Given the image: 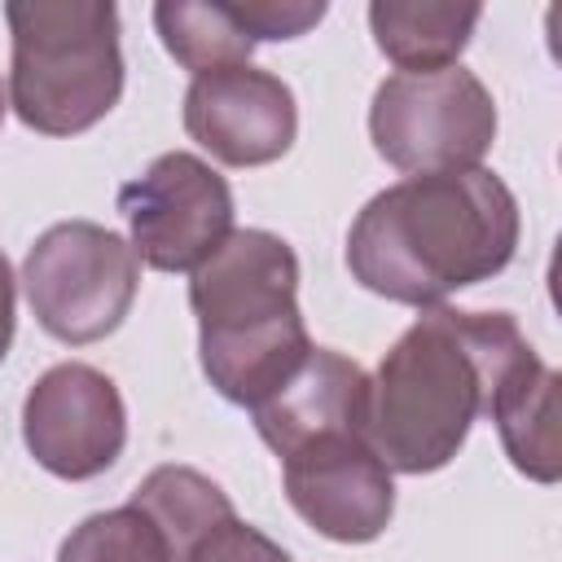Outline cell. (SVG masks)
Returning <instances> with one entry per match:
<instances>
[{
	"label": "cell",
	"instance_id": "1",
	"mask_svg": "<svg viewBox=\"0 0 562 562\" xmlns=\"http://www.w3.org/2000/svg\"><path fill=\"white\" fill-rule=\"evenodd\" d=\"M518 233V198L496 171L404 176L351 220L347 268L391 303L439 307L452 290L496 277L514 259Z\"/></svg>",
	"mask_w": 562,
	"mask_h": 562
},
{
	"label": "cell",
	"instance_id": "2",
	"mask_svg": "<svg viewBox=\"0 0 562 562\" xmlns=\"http://www.w3.org/2000/svg\"><path fill=\"white\" fill-rule=\"evenodd\" d=\"M527 351L509 312L422 307L369 378V443L386 470H443Z\"/></svg>",
	"mask_w": 562,
	"mask_h": 562
},
{
	"label": "cell",
	"instance_id": "3",
	"mask_svg": "<svg viewBox=\"0 0 562 562\" xmlns=\"http://www.w3.org/2000/svg\"><path fill=\"white\" fill-rule=\"evenodd\" d=\"M189 307L211 386L255 408L312 351L299 312V259L268 228H233L224 246L193 268Z\"/></svg>",
	"mask_w": 562,
	"mask_h": 562
},
{
	"label": "cell",
	"instance_id": "4",
	"mask_svg": "<svg viewBox=\"0 0 562 562\" xmlns=\"http://www.w3.org/2000/svg\"><path fill=\"white\" fill-rule=\"evenodd\" d=\"M9 105L40 136H79L123 97L119 9L110 0H9Z\"/></svg>",
	"mask_w": 562,
	"mask_h": 562
},
{
	"label": "cell",
	"instance_id": "5",
	"mask_svg": "<svg viewBox=\"0 0 562 562\" xmlns=\"http://www.w3.org/2000/svg\"><path fill=\"white\" fill-rule=\"evenodd\" d=\"M22 290L44 334L70 347L101 342L132 312L140 259L105 224L61 220L31 241L22 259Z\"/></svg>",
	"mask_w": 562,
	"mask_h": 562
},
{
	"label": "cell",
	"instance_id": "6",
	"mask_svg": "<svg viewBox=\"0 0 562 562\" xmlns=\"http://www.w3.org/2000/svg\"><path fill=\"white\" fill-rule=\"evenodd\" d=\"M369 136L404 176L465 171L479 167L496 140V101L461 61L426 75L395 70L373 92Z\"/></svg>",
	"mask_w": 562,
	"mask_h": 562
},
{
	"label": "cell",
	"instance_id": "7",
	"mask_svg": "<svg viewBox=\"0 0 562 562\" xmlns=\"http://www.w3.org/2000/svg\"><path fill=\"white\" fill-rule=\"evenodd\" d=\"M132 255L154 272H193L233 233V189L198 154H158L119 189Z\"/></svg>",
	"mask_w": 562,
	"mask_h": 562
},
{
	"label": "cell",
	"instance_id": "8",
	"mask_svg": "<svg viewBox=\"0 0 562 562\" xmlns=\"http://www.w3.org/2000/svg\"><path fill=\"white\" fill-rule=\"evenodd\" d=\"M22 439L35 465L83 483L105 474L127 443V408L119 386L79 360L53 364L22 400Z\"/></svg>",
	"mask_w": 562,
	"mask_h": 562
},
{
	"label": "cell",
	"instance_id": "9",
	"mask_svg": "<svg viewBox=\"0 0 562 562\" xmlns=\"http://www.w3.org/2000/svg\"><path fill=\"white\" fill-rule=\"evenodd\" d=\"M285 501L325 540L369 544L391 527L395 479L369 435H321L281 457Z\"/></svg>",
	"mask_w": 562,
	"mask_h": 562
},
{
	"label": "cell",
	"instance_id": "10",
	"mask_svg": "<svg viewBox=\"0 0 562 562\" xmlns=\"http://www.w3.org/2000/svg\"><path fill=\"white\" fill-rule=\"evenodd\" d=\"M184 132L224 167H268L299 136V105L281 75L224 66L193 75L184 92Z\"/></svg>",
	"mask_w": 562,
	"mask_h": 562
},
{
	"label": "cell",
	"instance_id": "11",
	"mask_svg": "<svg viewBox=\"0 0 562 562\" xmlns=\"http://www.w3.org/2000/svg\"><path fill=\"white\" fill-rule=\"evenodd\" d=\"M250 413L259 439L277 457H290L321 435H369V373L342 351L312 347Z\"/></svg>",
	"mask_w": 562,
	"mask_h": 562
},
{
	"label": "cell",
	"instance_id": "12",
	"mask_svg": "<svg viewBox=\"0 0 562 562\" xmlns=\"http://www.w3.org/2000/svg\"><path fill=\"white\" fill-rule=\"evenodd\" d=\"M487 417L501 430V443L536 483H558L562 448H558V373L536 356V347L505 373Z\"/></svg>",
	"mask_w": 562,
	"mask_h": 562
},
{
	"label": "cell",
	"instance_id": "13",
	"mask_svg": "<svg viewBox=\"0 0 562 562\" xmlns=\"http://www.w3.org/2000/svg\"><path fill=\"white\" fill-rule=\"evenodd\" d=\"M483 9L479 4H448V0H373L369 31L386 61L404 75H426L457 66L465 53Z\"/></svg>",
	"mask_w": 562,
	"mask_h": 562
},
{
	"label": "cell",
	"instance_id": "14",
	"mask_svg": "<svg viewBox=\"0 0 562 562\" xmlns=\"http://www.w3.org/2000/svg\"><path fill=\"white\" fill-rule=\"evenodd\" d=\"M127 505H136L158 527L171 562H184L189 549L206 531H215L220 522L233 518L228 492L220 483H211L202 470H189V465H158V470H149L136 483Z\"/></svg>",
	"mask_w": 562,
	"mask_h": 562
},
{
	"label": "cell",
	"instance_id": "15",
	"mask_svg": "<svg viewBox=\"0 0 562 562\" xmlns=\"http://www.w3.org/2000/svg\"><path fill=\"white\" fill-rule=\"evenodd\" d=\"M154 26L162 48L193 75L224 70V66H250L255 40L241 31V22L228 13L224 0H162L154 4Z\"/></svg>",
	"mask_w": 562,
	"mask_h": 562
},
{
	"label": "cell",
	"instance_id": "16",
	"mask_svg": "<svg viewBox=\"0 0 562 562\" xmlns=\"http://www.w3.org/2000/svg\"><path fill=\"white\" fill-rule=\"evenodd\" d=\"M57 562H171V553L136 505H119L83 518L61 540Z\"/></svg>",
	"mask_w": 562,
	"mask_h": 562
},
{
	"label": "cell",
	"instance_id": "17",
	"mask_svg": "<svg viewBox=\"0 0 562 562\" xmlns=\"http://www.w3.org/2000/svg\"><path fill=\"white\" fill-rule=\"evenodd\" d=\"M228 13L241 22V31L259 44V40H299L307 35L321 18L325 4H294V0H224Z\"/></svg>",
	"mask_w": 562,
	"mask_h": 562
},
{
	"label": "cell",
	"instance_id": "18",
	"mask_svg": "<svg viewBox=\"0 0 562 562\" xmlns=\"http://www.w3.org/2000/svg\"><path fill=\"white\" fill-rule=\"evenodd\" d=\"M184 562H294L272 536H263L259 527L241 522L237 514L228 522H220L215 531H206Z\"/></svg>",
	"mask_w": 562,
	"mask_h": 562
},
{
	"label": "cell",
	"instance_id": "19",
	"mask_svg": "<svg viewBox=\"0 0 562 562\" xmlns=\"http://www.w3.org/2000/svg\"><path fill=\"white\" fill-rule=\"evenodd\" d=\"M13 325H18V281H13V268L0 250V360L13 347Z\"/></svg>",
	"mask_w": 562,
	"mask_h": 562
},
{
	"label": "cell",
	"instance_id": "20",
	"mask_svg": "<svg viewBox=\"0 0 562 562\" xmlns=\"http://www.w3.org/2000/svg\"><path fill=\"white\" fill-rule=\"evenodd\" d=\"M0 123H4V88H0Z\"/></svg>",
	"mask_w": 562,
	"mask_h": 562
}]
</instances>
